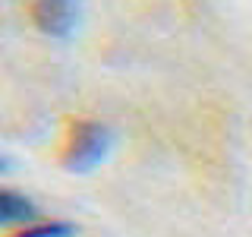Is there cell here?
Listing matches in <instances>:
<instances>
[{"instance_id":"4","label":"cell","mask_w":252,"mask_h":237,"mask_svg":"<svg viewBox=\"0 0 252 237\" xmlns=\"http://www.w3.org/2000/svg\"><path fill=\"white\" fill-rule=\"evenodd\" d=\"M10 237H76V225H69V221H35V225L16 228Z\"/></svg>"},{"instance_id":"2","label":"cell","mask_w":252,"mask_h":237,"mask_svg":"<svg viewBox=\"0 0 252 237\" xmlns=\"http://www.w3.org/2000/svg\"><path fill=\"white\" fill-rule=\"evenodd\" d=\"M79 3L73 0H35L29 3V19L35 22V29L41 35H51V38H69L73 29L79 26Z\"/></svg>"},{"instance_id":"5","label":"cell","mask_w":252,"mask_h":237,"mask_svg":"<svg viewBox=\"0 0 252 237\" xmlns=\"http://www.w3.org/2000/svg\"><path fill=\"white\" fill-rule=\"evenodd\" d=\"M3 171H10V161H6V158L0 155V174H3Z\"/></svg>"},{"instance_id":"1","label":"cell","mask_w":252,"mask_h":237,"mask_svg":"<svg viewBox=\"0 0 252 237\" xmlns=\"http://www.w3.org/2000/svg\"><path fill=\"white\" fill-rule=\"evenodd\" d=\"M114 142V130L107 123L92 120V117H69L57 158L69 174H89L110 158Z\"/></svg>"},{"instance_id":"3","label":"cell","mask_w":252,"mask_h":237,"mask_svg":"<svg viewBox=\"0 0 252 237\" xmlns=\"http://www.w3.org/2000/svg\"><path fill=\"white\" fill-rule=\"evenodd\" d=\"M35 215H38V209H35V202H32L29 196L0 187V228L35 225Z\"/></svg>"}]
</instances>
